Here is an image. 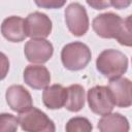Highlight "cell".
<instances>
[{"instance_id":"1","label":"cell","mask_w":132,"mask_h":132,"mask_svg":"<svg viewBox=\"0 0 132 132\" xmlns=\"http://www.w3.org/2000/svg\"><path fill=\"white\" fill-rule=\"evenodd\" d=\"M96 67L104 77L108 79L118 78L127 71L128 59L118 50H104L96 60Z\"/></svg>"},{"instance_id":"2","label":"cell","mask_w":132,"mask_h":132,"mask_svg":"<svg viewBox=\"0 0 132 132\" xmlns=\"http://www.w3.org/2000/svg\"><path fill=\"white\" fill-rule=\"evenodd\" d=\"M61 60L66 69L71 71L81 70L91 61V51L82 42H71L62 48Z\"/></svg>"},{"instance_id":"3","label":"cell","mask_w":132,"mask_h":132,"mask_svg":"<svg viewBox=\"0 0 132 132\" xmlns=\"http://www.w3.org/2000/svg\"><path fill=\"white\" fill-rule=\"evenodd\" d=\"M21 128L28 132H54L56 130L54 122L41 110L31 107L23 111L18 117Z\"/></svg>"},{"instance_id":"4","label":"cell","mask_w":132,"mask_h":132,"mask_svg":"<svg viewBox=\"0 0 132 132\" xmlns=\"http://www.w3.org/2000/svg\"><path fill=\"white\" fill-rule=\"evenodd\" d=\"M88 103L90 109L99 116H104L112 111L114 103L108 87L95 86L88 91Z\"/></svg>"},{"instance_id":"5","label":"cell","mask_w":132,"mask_h":132,"mask_svg":"<svg viewBox=\"0 0 132 132\" xmlns=\"http://www.w3.org/2000/svg\"><path fill=\"white\" fill-rule=\"evenodd\" d=\"M65 22L74 36H82L89 29V18L86 8L79 3H71L65 9Z\"/></svg>"},{"instance_id":"6","label":"cell","mask_w":132,"mask_h":132,"mask_svg":"<svg viewBox=\"0 0 132 132\" xmlns=\"http://www.w3.org/2000/svg\"><path fill=\"white\" fill-rule=\"evenodd\" d=\"M123 22L124 20L120 15L113 12H105L93 20L92 27L101 38H117L122 29Z\"/></svg>"},{"instance_id":"7","label":"cell","mask_w":132,"mask_h":132,"mask_svg":"<svg viewBox=\"0 0 132 132\" xmlns=\"http://www.w3.org/2000/svg\"><path fill=\"white\" fill-rule=\"evenodd\" d=\"M53 53V44L44 38H32L24 47L25 57L31 63H45L52 58Z\"/></svg>"},{"instance_id":"8","label":"cell","mask_w":132,"mask_h":132,"mask_svg":"<svg viewBox=\"0 0 132 132\" xmlns=\"http://www.w3.org/2000/svg\"><path fill=\"white\" fill-rule=\"evenodd\" d=\"M25 30L28 37L45 38L52 32V21L42 12H32L25 20Z\"/></svg>"},{"instance_id":"9","label":"cell","mask_w":132,"mask_h":132,"mask_svg":"<svg viewBox=\"0 0 132 132\" xmlns=\"http://www.w3.org/2000/svg\"><path fill=\"white\" fill-rule=\"evenodd\" d=\"M108 89L113 103L118 107H129L132 105V81L126 77L110 79Z\"/></svg>"},{"instance_id":"10","label":"cell","mask_w":132,"mask_h":132,"mask_svg":"<svg viewBox=\"0 0 132 132\" xmlns=\"http://www.w3.org/2000/svg\"><path fill=\"white\" fill-rule=\"evenodd\" d=\"M6 102L8 106L16 112H23L33 106V101L30 93L21 85L10 86L6 90Z\"/></svg>"},{"instance_id":"11","label":"cell","mask_w":132,"mask_h":132,"mask_svg":"<svg viewBox=\"0 0 132 132\" xmlns=\"http://www.w3.org/2000/svg\"><path fill=\"white\" fill-rule=\"evenodd\" d=\"M24 80L32 89H45L51 82V73L42 65H28L24 70Z\"/></svg>"},{"instance_id":"12","label":"cell","mask_w":132,"mask_h":132,"mask_svg":"<svg viewBox=\"0 0 132 132\" xmlns=\"http://www.w3.org/2000/svg\"><path fill=\"white\" fill-rule=\"evenodd\" d=\"M1 33L5 39L11 42H21L26 37L25 20L20 16H9L1 25Z\"/></svg>"},{"instance_id":"13","label":"cell","mask_w":132,"mask_h":132,"mask_svg":"<svg viewBox=\"0 0 132 132\" xmlns=\"http://www.w3.org/2000/svg\"><path fill=\"white\" fill-rule=\"evenodd\" d=\"M67 97V88L61 85H52L46 87L42 93L43 104L48 109H59L65 106Z\"/></svg>"},{"instance_id":"14","label":"cell","mask_w":132,"mask_h":132,"mask_svg":"<svg viewBox=\"0 0 132 132\" xmlns=\"http://www.w3.org/2000/svg\"><path fill=\"white\" fill-rule=\"evenodd\" d=\"M129 128L128 120L117 112L104 114L98 122V129L101 132H127Z\"/></svg>"},{"instance_id":"15","label":"cell","mask_w":132,"mask_h":132,"mask_svg":"<svg viewBox=\"0 0 132 132\" xmlns=\"http://www.w3.org/2000/svg\"><path fill=\"white\" fill-rule=\"evenodd\" d=\"M85 89L80 85H71L67 88L65 108L69 111H79L85 105Z\"/></svg>"},{"instance_id":"16","label":"cell","mask_w":132,"mask_h":132,"mask_svg":"<svg viewBox=\"0 0 132 132\" xmlns=\"http://www.w3.org/2000/svg\"><path fill=\"white\" fill-rule=\"evenodd\" d=\"M92 125L90 121L82 117L72 118L66 124V131L67 132H89L92 130Z\"/></svg>"},{"instance_id":"17","label":"cell","mask_w":132,"mask_h":132,"mask_svg":"<svg viewBox=\"0 0 132 132\" xmlns=\"http://www.w3.org/2000/svg\"><path fill=\"white\" fill-rule=\"evenodd\" d=\"M116 39L122 45L132 46V21L129 16L124 20L122 29Z\"/></svg>"},{"instance_id":"18","label":"cell","mask_w":132,"mask_h":132,"mask_svg":"<svg viewBox=\"0 0 132 132\" xmlns=\"http://www.w3.org/2000/svg\"><path fill=\"white\" fill-rule=\"evenodd\" d=\"M19 119L10 113H2L0 116V131L1 132H13L18 129Z\"/></svg>"},{"instance_id":"19","label":"cell","mask_w":132,"mask_h":132,"mask_svg":"<svg viewBox=\"0 0 132 132\" xmlns=\"http://www.w3.org/2000/svg\"><path fill=\"white\" fill-rule=\"evenodd\" d=\"M38 7L45 9H56L61 8L66 3V0H34Z\"/></svg>"},{"instance_id":"20","label":"cell","mask_w":132,"mask_h":132,"mask_svg":"<svg viewBox=\"0 0 132 132\" xmlns=\"http://www.w3.org/2000/svg\"><path fill=\"white\" fill-rule=\"evenodd\" d=\"M88 5L94 9H105L111 5L110 0H86Z\"/></svg>"},{"instance_id":"21","label":"cell","mask_w":132,"mask_h":132,"mask_svg":"<svg viewBox=\"0 0 132 132\" xmlns=\"http://www.w3.org/2000/svg\"><path fill=\"white\" fill-rule=\"evenodd\" d=\"M110 3L116 9H124L130 6L132 0H110Z\"/></svg>"},{"instance_id":"22","label":"cell","mask_w":132,"mask_h":132,"mask_svg":"<svg viewBox=\"0 0 132 132\" xmlns=\"http://www.w3.org/2000/svg\"><path fill=\"white\" fill-rule=\"evenodd\" d=\"M129 18H130V20L132 21V14H131V15H129Z\"/></svg>"}]
</instances>
